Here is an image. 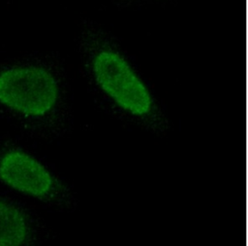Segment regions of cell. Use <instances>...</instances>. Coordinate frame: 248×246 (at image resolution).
<instances>
[{
  "mask_svg": "<svg viewBox=\"0 0 248 246\" xmlns=\"http://www.w3.org/2000/svg\"><path fill=\"white\" fill-rule=\"evenodd\" d=\"M30 217L16 204L0 197V246H19L34 240Z\"/></svg>",
  "mask_w": 248,
  "mask_h": 246,
  "instance_id": "obj_4",
  "label": "cell"
},
{
  "mask_svg": "<svg viewBox=\"0 0 248 246\" xmlns=\"http://www.w3.org/2000/svg\"><path fill=\"white\" fill-rule=\"evenodd\" d=\"M0 182L22 194L54 206H66L67 187L39 159L18 148L0 150Z\"/></svg>",
  "mask_w": 248,
  "mask_h": 246,
  "instance_id": "obj_3",
  "label": "cell"
},
{
  "mask_svg": "<svg viewBox=\"0 0 248 246\" xmlns=\"http://www.w3.org/2000/svg\"><path fill=\"white\" fill-rule=\"evenodd\" d=\"M83 61L93 85L117 109L139 123L162 130L166 118L153 92L129 59L112 44L86 39Z\"/></svg>",
  "mask_w": 248,
  "mask_h": 246,
  "instance_id": "obj_1",
  "label": "cell"
},
{
  "mask_svg": "<svg viewBox=\"0 0 248 246\" xmlns=\"http://www.w3.org/2000/svg\"><path fill=\"white\" fill-rule=\"evenodd\" d=\"M61 100L56 75L38 63H16L0 69V106L19 117L42 120Z\"/></svg>",
  "mask_w": 248,
  "mask_h": 246,
  "instance_id": "obj_2",
  "label": "cell"
}]
</instances>
